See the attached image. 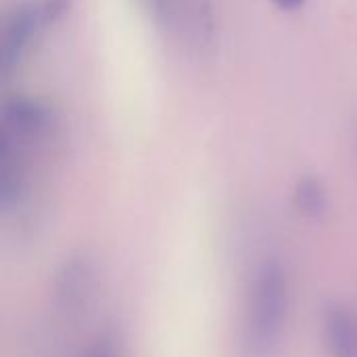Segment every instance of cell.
<instances>
[{
	"label": "cell",
	"mask_w": 357,
	"mask_h": 357,
	"mask_svg": "<svg viewBox=\"0 0 357 357\" xmlns=\"http://www.w3.org/2000/svg\"><path fill=\"white\" fill-rule=\"evenodd\" d=\"M291 312V276L278 259H266L249 284L241 354L243 357H274L280 349Z\"/></svg>",
	"instance_id": "1"
},
{
	"label": "cell",
	"mask_w": 357,
	"mask_h": 357,
	"mask_svg": "<svg viewBox=\"0 0 357 357\" xmlns=\"http://www.w3.org/2000/svg\"><path fill=\"white\" fill-rule=\"evenodd\" d=\"M75 0H21L4 17L0 36V69L8 75L42 42L48 29L69 15Z\"/></svg>",
	"instance_id": "2"
},
{
	"label": "cell",
	"mask_w": 357,
	"mask_h": 357,
	"mask_svg": "<svg viewBox=\"0 0 357 357\" xmlns=\"http://www.w3.org/2000/svg\"><path fill=\"white\" fill-rule=\"evenodd\" d=\"M100 268L92 253L73 251L63 257L52 274L50 303L54 314L65 322H75L88 314L96 299Z\"/></svg>",
	"instance_id": "3"
},
{
	"label": "cell",
	"mask_w": 357,
	"mask_h": 357,
	"mask_svg": "<svg viewBox=\"0 0 357 357\" xmlns=\"http://www.w3.org/2000/svg\"><path fill=\"white\" fill-rule=\"evenodd\" d=\"M320 324L328 357H357V312L349 303H324Z\"/></svg>",
	"instance_id": "4"
},
{
	"label": "cell",
	"mask_w": 357,
	"mask_h": 357,
	"mask_svg": "<svg viewBox=\"0 0 357 357\" xmlns=\"http://www.w3.org/2000/svg\"><path fill=\"white\" fill-rule=\"evenodd\" d=\"M295 207L301 215L318 220L328 211V190L316 176H303L293 192Z\"/></svg>",
	"instance_id": "5"
},
{
	"label": "cell",
	"mask_w": 357,
	"mask_h": 357,
	"mask_svg": "<svg viewBox=\"0 0 357 357\" xmlns=\"http://www.w3.org/2000/svg\"><path fill=\"white\" fill-rule=\"evenodd\" d=\"M79 357H126V345H123L121 333L111 326L98 331Z\"/></svg>",
	"instance_id": "6"
},
{
	"label": "cell",
	"mask_w": 357,
	"mask_h": 357,
	"mask_svg": "<svg viewBox=\"0 0 357 357\" xmlns=\"http://www.w3.org/2000/svg\"><path fill=\"white\" fill-rule=\"evenodd\" d=\"M140 2L149 10V15H153V19L163 27H174L180 19L182 0H140Z\"/></svg>",
	"instance_id": "7"
},
{
	"label": "cell",
	"mask_w": 357,
	"mask_h": 357,
	"mask_svg": "<svg viewBox=\"0 0 357 357\" xmlns=\"http://www.w3.org/2000/svg\"><path fill=\"white\" fill-rule=\"evenodd\" d=\"M272 2H274L280 10H284V13H295V10H299V8H303L307 0H272Z\"/></svg>",
	"instance_id": "8"
}]
</instances>
